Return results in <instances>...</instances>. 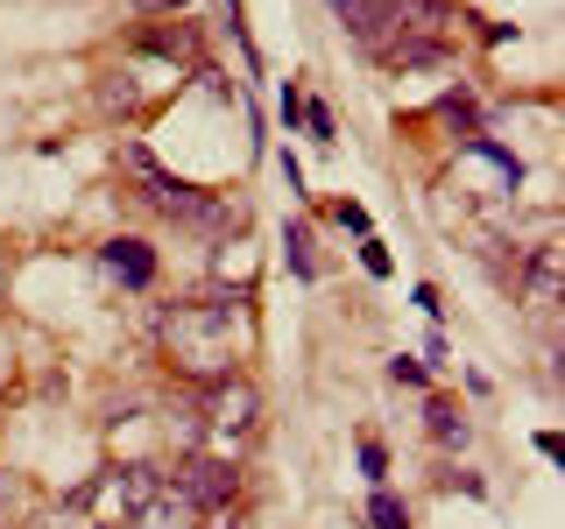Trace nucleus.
<instances>
[{
    "instance_id": "nucleus-2",
    "label": "nucleus",
    "mask_w": 565,
    "mask_h": 529,
    "mask_svg": "<svg viewBox=\"0 0 565 529\" xmlns=\"http://www.w3.org/2000/svg\"><path fill=\"white\" fill-rule=\"evenodd\" d=\"M121 170L142 184V199L156 212H170L177 226H199V233H227V226H241V212H227L219 199H205L199 184H184V177H170L156 156H148L142 142H121Z\"/></svg>"
},
{
    "instance_id": "nucleus-1",
    "label": "nucleus",
    "mask_w": 565,
    "mask_h": 529,
    "mask_svg": "<svg viewBox=\"0 0 565 529\" xmlns=\"http://www.w3.org/2000/svg\"><path fill=\"white\" fill-rule=\"evenodd\" d=\"M241 339H248V297L213 290V297H191V304L163 311V353L199 388L227 382L233 360H241Z\"/></svg>"
},
{
    "instance_id": "nucleus-21",
    "label": "nucleus",
    "mask_w": 565,
    "mask_h": 529,
    "mask_svg": "<svg viewBox=\"0 0 565 529\" xmlns=\"http://www.w3.org/2000/svg\"><path fill=\"white\" fill-rule=\"evenodd\" d=\"M276 163H282V177H290V199H304V170H297V156H290V148H282Z\"/></svg>"
},
{
    "instance_id": "nucleus-23",
    "label": "nucleus",
    "mask_w": 565,
    "mask_h": 529,
    "mask_svg": "<svg viewBox=\"0 0 565 529\" xmlns=\"http://www.w3.org/2000/svg\"><path fill=\"white\" fill-rule=\"evenodd\" d=\"M205 529H241V522H227V516H199Z\"/></svg>"
},
{
    "instance_id": "nucleus-8",
    "label": "nucleus",
    "mask_w": 565,
    "mask_h": 529,
    "mask_svg": "<svg viewBox=\"0 0 565 529\" xmlns=\"http://www.w3.org/2000/svg\"><path fill=\"white\" fill-rule=\"evenodd\" d=\"M424 431H431V445H438V452H467L473 423H467V410H459L453 396H431V410H424Z\"/></svg>"
},
{
    "instance_id": "nucleus-11",
    "label": "nucleus",
    "mask_w": 565,
    "mask_h": 529,
    "mask_svg": "<svg viewBox=\"0 0 565 529\" xmlns=\"http://www.w3.org/2000/svg\"><path fill=\"white\" fill-rule=\"evenodd\" d=\"M438 120H453L459 134H481V99H473L467 85H453V93L438 99Z\"/></svg>"
},
{
    "instance_id": "nucleus-4",
    "label": "nucleus",
    "mask_w": 565,
    "mask_h": 529,
    "mask_svg": "<svg viewBox=\"0 0 565 529\" xmlns=\"http://www.w3.org/2000/svg\"><path fill=\"white\" fill-rule=\"evenodd\" d=\"M205 423H213L219 437H241L262 423V388L248 382V374H227V382L205 388Z\"/></svg>"
},
{
    "instance_id": "nucleus-20",
    "label": "nucleus",
    "mask_w": 565,
    "mask_h": 529,
    "mask_svg": "<svg viewBox=\"0 0 565 529\" xmlns=\"http://www.w3.org/2000/svg\"><path fill=\"white\" fill-rule=\"evenodd\" d=\"M410 304H418V311L431 317V325H438V317H445V304H438V290H431V282H418V290H410Z\"/></svg>"
},
{
    "instance_id": "nucleus-16",
    "label": "nucleus",
    "mask_w": 565,
    "mask_h": 529,
    "mask_svg": "<svg viewBox=\"0 0 565 529\" xmlns=\"http://www.w3.org/2000/svg\"><path fill=\"white\" fill-rule=\"evenodd\" d=\"M276 120H282V128H304V93H297V85H282V99H276Z\"/></svg>"
},
{
    "instance_id": "nucleus-3",
    "label": "nucleus",
    "mask_w": 565,
    "mask_h": 529,
    "mask_svg": "<svg viewBox=\"0 0 565 529\" xmlns=\"http://www.w3.org/2000/svg\"><path fill=\"white\" fill-rule=\"evenodd\" d=\"M170 480V494L191 508V516H219V508L241 494V473H233V459H205V452H191L177 473H163Z\"/></svg>"
},
{
    "instance_id": "nucleus-13",
    "label": "nucleus",
    "mask_w": 565,
    "mask_h": 529,
    "mask_svg": "<svg viewBox=\"0 0 565 529\" xmlns=\"http://www.w3.org/2000/svg\"><path fill=\"white\" fill-rule=\"evenodd\" d=\"M304 128H311V142H318V148H333V142H339V120H333V106H325L318 93L304 99Z\"/></svg>"
},
{
    "instance_id": "nucleus-5",
    "label": "nucleus",
    "mask_w": 565,
    "mask_h": 529,
    "mask_svg": "<svg viewBox=\"0 0 565 529\" xmlns=\"http://www.w3.org/2000/svg\"><path fill=\"white\" fill-rule=\"evenodd\" d=\"M156 488H163V466L135 459V466H107V473L93 480V502L107 508V516H135V508H142Z\"/></svg>"
},
{
    "instance_id": "nucleus-14",
    "label": "nucleus",
    "mask_w": 565,
    "mask_h": 529,
    "mask_svg": "<svg viewBox=\"0 0 565 529\" xmlns=\"http://www.w3.org/2000/svg\"><path fill=\"white\" fill-rule=\"evenodd\" d=\"M361 473L375 480V488H382V480H389V445H382L375 431H361Z\"/></svg>"
},
{
    "instance_id": "nucleus-10",
    "label": "nucleus",
    "mask_w": 565,
    "mask_h": 529,
    "mask_svg": "<svg viewBox=\"0 0 565 529\" xmlns=\"http://www.w3.org/2000/svg\"><path fill=\"white\" fill-rule=\"evenodd\" d=\"M282 268H290L297 282H318V240H311V219L282 226Z\"/></svg>"
},
{
    "instance_id": "nucleus-15",
    "label": "nucleus",
    "mask_w": 565,
    "mask_h": 529,
    "mask_svg": "<svg viewBox=\"0 0 565 529\" xmlns=\"http://www.w3.org/2000/svg\"><path fill=\"white\" fill-rule=\"evenodd\" d=\"M361 268L368 276H396V262H389V248H382L375 233H361Z\"/></svg>"
},
{
    "instance_id": "nucleus-18",
    "label": "nucleus",
    "mask_w": 565,
    "mask_h": 529,
    "mask_svg": "<svg viewBox=\"0 0 565 529\" xmlns=\"http://www.w3.org/2000/svg\"><path fill=\"white\" fill-rule=\"evenodd\" d=\"M333 226H347V233H368V205H361V199H339V205H333Z\"/></svg>"
},
{
    "instance_id": "nucleus-22",
    "label": "nucleus",
    "mask_w": 565,
    "mask_h": 529,
    "mask_svg": "<svg viewBox=\"0 0 565 529\" xmlns=\"http://www.w3.org/2000/svg\"><path fill=\"white\" fill-rule=\"evenodd\" d=\"M177 8H191V0H135V14H177Z\"/></svg>"
},
{
    "instance_id": "nucleus-17",
    "label": "nucleus",
    "mask_w": 565,
    "mask_h": 529,
    "mask_svg": "<svg viewBox=\"0 0 565 529\" xmlns=\"http://www.w3.org/2000/svg\"><path fill=\"white\" fill-rule=\"evenodd\" d=\"M389 382H396V388H424V360L396 353V360H389Z\"/></svg>"
},
{
    "instance_id": "nucleus-9",
    "label": "nucleus",
    "mask_w": 565,
    "mask_h": 529,
    "mask_svg": "<svg viewBox=\"0 0 565 529\" xmlns=\"http://www.w3.org/2000/svg\"><path fill=\"white\" fill-rule=\"evenodd\" d=\"M524 304L530 311H552L558 304V248H538L524 268Z\"/></svg>"
},
{
    "instance_id": "nucleus-19",
    "label": "nucleus",
    "mask_w": 565,
    "mask_h": 529,
    "mask_svg": "<svg viewBox=\"0 0 565 529\" xmlns=\"http://www.w3.org/2000/svg\"><path fill=\"white\" fill-rule=\"evenodd\" d=\"M191 79H199L213 99H233V85H227V71H219V64H191Z\"/></svg>"
},
{
    "instance_id": "nucleus-6",
    "label": "nucleus",
    "mask_w": 565,
    "mask_h": 529,
    "mask_svg": "<svg viewBox=\"0 0 565 529\" xmlns=\"http://www.w3.org/2000/svg\"><path fill=\"white\" fill-rule=\"evenodd\" d=\"M99 268H107L121 290H148V282H156V248L135 240V233H113L107 248H99Z\"/></svg>"
},
{
    "instance_id": "nucleus-12",
    "label": "nucleus",
    "mask_w": 565,
    "mask_h": 529,
    "mask_svg": "<svg viewBox=\"0 0 565 529\" xmlns=\"http://www.w3.org/2000/svg\"><path fill=\"white\" fill-rule=\"evenodd\" d=\"M368 522H375V529H410L404 494H396V488H375V494H368Z\"/></svg>"
},
{
    "instance_id": "nucleus-7",
    "label": "nucleus",
    "mask_w": 565,
    "mask_h": 529,
    "mask_svg": "<svg viewBox=\"0 0 565 529\" xmlns=\"http://www.w3.org/2000/svg\"><path fill=\"white\" fill-rule=\"evenodd\" d=\"M135 50L142 57H163V64H205V43H199V28L191 22H148L142 36H135Z\"/></svg>"
}]
</instances>
